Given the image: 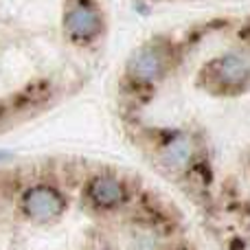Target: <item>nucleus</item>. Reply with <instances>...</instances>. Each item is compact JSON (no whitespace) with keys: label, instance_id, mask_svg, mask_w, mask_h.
<instances>
[{"label":"nucleus","instance_id":"obj_1","mask_svg":"<svg viewBox=\"0 0 250 250\" xmlns=\"http://www.w3.org/2000/svg\"><path fill=\"white\" fill-rule=\"evenodd\" d=\"M68 208V200L60 187L51 182H33L18 195V211L31 224H53Z\"/></svg>","mask_w":250,"mask_h":250},{"label":"nucleus","instance_id":"obj_2","mask_svg":"<svg viewBox=\"0 0 250 250\" xmlns=\"http://www.w3.org/2000/svg\"><path fill=\"white\" fill-rule=\"evenodd\" d=\"M86 198L92 207L104 208V211H110V208L121 207L127 198V191H125L123 182L114 176H108V173H101V176H95L86 187Z\"/></svg>","mask_w":250,"mask_h":250},{"label":"nucleus","instance_id":"obj_3","mask_svg":"<svg viewBox=\"0 0 250 250\" xmlns=\"http://www.w3.org/2000/svg\"><path fill=\"white\" fill-rule=\"evenodd\" d=\"M195 154V147H193V141L189 136H176L173 141H169L167 145L163 147L160 151V158H163V165L169 169H185L187 165L191 163Z\"/></svg>","mask_w":250,"mask_h":250},{"label":"nucleus","instance_id":"obj_4","mask_svg":"<svg viewBox=\"0 0 250 250\" xmlns=\"http://www.w3.org/2000/svg\"><path fill=\"white\" fill-rule=\"evenodd\" d=\"M149 2H173V0H149Z\"/></svg>","mask_w":250,"mask_h":250}]
</instances>
